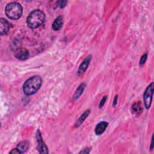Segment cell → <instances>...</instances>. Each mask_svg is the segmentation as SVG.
I'll return each instance as SVG.
<instances>
[{
	"instance_id": "4",
	"label": "cell",
	"mask_w": 154,
	"mask_h": 154,
	"mask_svg": "<svg viewBox=\"0 0 154 154\" xmlns=\"http://www.w3.org/2000/svg\"><path fill=\"white\" fill-rule=\"evenodd\" d=\"M153 83H151L146 88L144 95H143V101L144 103V106L146 109H149L151 106L152 98H153Z\"/></svg>"
},
{
	"instance_id": "11",
	"label": "cell",
	"mask_w": 154,
	"mask_h": 154,
	"mask_svg": "<svg viewBox=\"0 0 154 154\" xmlns=\"http://www.w3.org/2000/svg\"><path fill=\"white\" fill-rule=\"evenodd\" d=\"M132 111L136 114H140L143 111V107L141 103L139 101L135 102L132 106Z\"/></svg>"
},
{
	"instance_id": "10",
	"label": "cell",
	"mask_w": 154,
	"mask_h": 154,
	"mask_svg": "<svg viewBox=\"0 0 154 154\" xmlns=\"http://www.w3.org/2000/svg\"><path fill=\"white\" fill-rule=\"evenodd\" d=\"M63 25V19L62 16H60L55 19V20L52 24V27L54 30L58 31L62 28Z\"/></svg>"
},
{
	"instance_id": "6",
	"label": "cell",
	"mask_w": 154,
	"mask_h": 154,
	"mask_svg": "<svg viewBox=\"0 0 154 154\" xmlns=\"http://www.w3.org/2000/svg\"><path fill=\"white\" fill-rule=\"evenodd\" d=\"M14 55L17 59L24 61L28 59L29 56V53L26 48H19L16 49Z\"/></svg>"
},
{
	"instance_id": "8",
	"label": "cell",
	"mask_w": 154,
	"mask_h": 154,
	"mask_svg": "<svg viewBox=\"0 0 154 154\" xmlns=\"http://www.w3.org/2000/svg\"><path fill=\"white\" fill-rule=\"evenodd\" d=\"M91 60V55H88L83 61L82 63L80 65L78 71V75H80L85 72V71L87 70V69L88 68V67L90 65Z\"/></svg>"
},
{
	"instance_id": "13",
	"label": "cell",
	"mask_w": 154,
	"mask_h": 154,
	"mask_svg": "<svg viewBox=\"0 0 154 154\" xmlns=\"http://www.w3.org/2000/svg\"><path fill=\"white\" fill-rule=\"evenodd\" d=\"M85 87V84L84 83H83L81 84L79 87L77 89L74 95V98L75 100L76 99H78L80 97L81 95L83 94V91L84 90V88Z\"/></svg>"
},
{
	"instance_id": "18",
	"label": "cell",
	"mask_w": 154,
	"mask_h": 154,
	"mask_svg": "<svg viewBox=\"0 0 154 154\" xmlns=\"http://www.w3.org/2000/svg\"><path fill=\"white\" fill-rule=\"evenodd\" d=\"M10 153H21V152L18 150V149L16 147V148H15V149H12L10 152Z\"/></svg>"
},
{
	"instance_id": "9",
	"label": "cell",
	"mask_w": 154,
	"mask_h": 154,
	"mask_svg": "<svg viewBox=\"0 0 154 154\" xmlns=\"http://www.w3.org/2000/svg\"><path fill=\"white\" fill-rule=\"evenodd\" d=\"M108 125V123L106 122H101L97 125L95 128V134L97 136L102 134L106 130Z\"/></svg>"
},
{
	"instance_id": "21",
	"label": "cell",
	"mask_w": 154,
	"mask_h": 154,
	"mask_svg": "<svg viewBox=\"0 0 154 154\" xmlns=\"http://www.w3.org/2000/svg\"><path fill=\"white\" fill-rule=\"evenodd\" d=\"M153 137L152 136V139H151V144H150V149L152 150V149H153Z\"/></svg>"
},
{
	"instance_id": "7",
	"label": "cell",
	"mask_w": 154,
	"mask_h": 154,
	"mask_svg": "<svg viewBox=\"0 0 154 154\" xmlns=\"http://www.w3.org/2000/svg\"><path fill=\"white\" fill-rule=\"evenodd\" d=\"M10 29V23L4 18L0 19V33L1 35H6Z\"/></svg>"
},
{
	"instance_id": "14",
	"label": "cell",
	"mask_w": 154,
	"mask_h": 154,
	"mask_svg": "<svg viewBox=\"0 0 154 154\" xmlns=\"http://www.w3.org/2000/svg\"><path fill=\"white\" fill-rule=\"evenodd\" d=\"M29 147V143L28 141H22L19 143L17 146L18 150L21 152V153L25 152Z\"/></svg>"
},
{
	"instance_id": "17",
	"label": "cell",
	"mask_w": 154,
	"mask_h": 154,
	"mask_svg": "<svg viewBox=\"0 0 154 154\" xmlns=\"http://www.w3.org/2000/svg\"><path fill=\"white\" fill-rule=\"evenodd\" d=\"M107 96H104L103 97V98L101 99V102L99 103V108H102L104 105V104H105V102L107 101Z\"/></svg>"
},
{
	"instance_id": "12",
	"label": "cell",
	"mask_w": 154,
	"mask_h": 154,
	"mask_svg": "<svg viewBox=\"0 0 154 154\" xmlns=\"http://www.w3.org/2000/svg\"><path fill=\"white\" fill-rule=\"evenodd\" d=\"M90 113V110H86L81 116V117L78 119V120H77L76 124H75V127H78L79 126H80L84 122V120H85V119L88 116L89 114Z\"/></svg>"
},
{
	"instance_id": "19",
	"label": "cell",
	"mask_w": 154,
	"mask_h": 154,
	"mask_svg": "<svg viewBox=\"0 0 154 154\" xmlns=\"http://www.w3.org/2000/svg\"><path fill=\"white\" fill-rule=\"evenodd\" d=\"M90 152V149L89 148H85L83 150H81L80 152V153H89Z\"/></svg>"
},
{
	"instance_id": "16",
	"label": "cell",
	"mask_w": 154,
	"mask_h": 154,
	"mask_svg": "<svg viewBox=\"0 0 154 154\" xmlns=\"http://www.w3.org/2000/svg\"><path fill=\"white\" fill-rule=\"evenodd\" d=\"M68 3L67 1H61L58 2V6L60 9H63L66 7V4Z\"/></svg>"
},
{
	"instance_id": "5",
	"label": "cell",
	"mask_w": 154,
	"mask_h": 154,
	"mask_svg": "<svg viewBox=\"0 0 154 154\" xmlns=\"http://www.w3.org/2000/svg\"><path fill=\"white\" fill-rule=\"evenodd\" d=\"M36 139L38 142V149L40 153H48V147L43 141L41 133L38 130L36 133Z\"/></svg>"
},
{
	"instance_id": "1",
	"label": "cell",
	"mask_w": 154,
	"mask_h": 154,
	"mask_svg": "<svg viewBox=\"0 0 154 154\" xmlns=\"http://www.w3.org/2000/svg\"><path fill=\"white\" fill-rule=\"evenodd\" d=\"M42 84V79L39 75H35L28 79L23 85V91L27 96L35 94L40 89Z\"/></svg>"
},
{
	"instance_id": "20",
	"label": "cell",
	"mask_w": 154,
	"mask_h": 154,
	"mask_svg": "<svg viewBox=\"0 0 154 154\" xmlns=\"http://www.w3.org/2000/svg\"><path fill=\"white\" fill-rule=\"evenodd\" d=\"M117 99H118V96L116 95L114 98V101H113V107H115L116 105H117Z\"/></svg>"
},
{
	"instance_id": "3",
	"label": "cell",
	"mask_w": 154,
	"mask_h": 154,
	"mask_svg": "<svg viewBox=\"0 0 154 154\" xmlns=\"http://www.w3.org/2000/svg\"><path fill=\"white\" fill-rule=\"evenodd\" d=\"M5 13L6 16L9 19L12 20H17L22 16V7L18 3H10L6 6Z\"/></svg>"
},
{
	"instance_id": "2",
	"label": "cell",
	"mask_w": 154,
	"mask_h": 154,
	"mask_svg": "<svg viewBox=\"0 0 154 154\" xmlns=\"http://www.w3.org/2000/svg\"><path fill=\"white\" fill-rule=\"evenodd\" d=\"M45 15L43 12L36 9L31 12L27 17V24L32 29H35L41 26L44 22Z\"/></svg>"
},
{
	"instance_id": "15",
	"label": "cell",
	"mask_w": 154,
	"mask_h": 154,
	"mask_svg": "<svg viewBox=\"0 0 154 154\" xmlns=\"http://www.w3.org/2000/svg\"><path fill=\"white\" fill-rule=\"evenodd\" d=\"M147 54H143V55L141 56V59H140V63H139L140 66H142L145 63L146 61V60H147Z\"/></svg>"
}]
</instances>
